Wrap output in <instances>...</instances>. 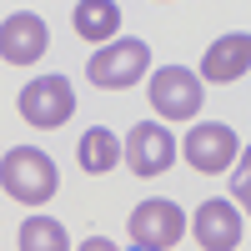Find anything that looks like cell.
<instances>
[{"mask_svg": "<svg viewBox=\"0 0 251 251\" xmlns=\"http://www.w3.org/2000/svg\"><path fill=\"white\" fill-rule=\"evenodd\" d=\"M60 186V171L46 151H35V146H15V151L0 156V191L20 206H46Z\"/></svg>", "mask_w": 251, "mask_h": 251, "instance_id": "1", "label": "cell"}, {"mask_svg": "<svg viewBox=\"0 0 251 251\" xmlns=\"http://www.w3.org/2000/svg\"><path fill=\"white\" fill-rule=\"evenodd\" d=\"M146 66H151V46L136 40V35H126V40H106V46L86 60V75L100 91H131L146 75Z\"/></svg>", "mask_w": 251, "mask_h": 251, "instance_id": "2", "label": "cell"}, {"mask_svg": "<svg viewBox=\"0 0 251 251\" xmlns=\"http://www.w3.org/2000/svg\"><path fill=\"white\" fill-rule=\"evenodd\" d=\"M20 116H25V126H35V131H60L71 116H75V91L66 75H35L30 86H20Z\"/></svg>", "mask_w": 251, "mask_h": 251, "instance_id": "3", "label": "cell"}, {"mask_svg": "<svg viewBox=\"0 0 251 251\" xmlns=\"http://www.w3.org/2000/svg\"><path fill=\"white\" fill-rule=\"evenodd\" d=\"M151 111L161 121H191L201 111V100H206V86H201V75H191L186 66H161L151 71Z\"/></svg>", "mask_w": 251, "mask_h": 251, "instance_id": "4", "label": "cell"}, {"mask_svg": "<svg viewBox=\"0 0 251 251\" xmlns=\"http://www.w3.org/2000/svg\"><path fill=\"white\" fill-rule=\"evenodd\" d=\"M126 231H131V241L146 246V251H171L186 236V211L176 201H166V196H151V201H141L131 211Z\"/></svg>", "mask_w": 251, "mask_h": 251, "instance_id": "5", "label": "cell"}, {"mask_svg": "<svg viewBox=\"0 0 251 251\" xmlns=\"http://www.w3.org/2000/svg\"><path fill=\"white\" fill-rule=\"evenodd\" d=\"M121 161L131 166L136 176H161V171H171V161H176V136L166 131V126H156V121H141V126H131V136L121 141Z\"/></svg>", "mask_w": 251, "mask_h": 251, "instance_id": "6", "label": "cell"}, {"mask_svg": "<svg viewBox=\"0 0 251 251\" xmlns=\"http://www.w3.org/2000/svg\"><path fill=\"white\" fill-rule=\"evenodd\" d=\"M191 236L201 251H236L241 236H246V221H241V206L236 201H201L196 206V216H191Z\"/></svg>", "mask_w": 251, "mask_h": 251, "instance_id": "7", "label": "cell"}, {"mask_svg": "<svg viewBox=\"0 0 251 251\" xmlns=\"http://www.w3.org/2000/svg\"><path fill=\"white\" fill-rule=\"evenodd\" d=\"M181 151H186V161H191L196 171L216 176V171H231V161L241 156V136L231 126H221V121H206V126H191V131H186Z\"/></svg>", "mask_w": 251, "mask_h": 251, "instance_id": "8", "label": "cell"}, {"mask_svg": "<svg viewBox=\"0 0 251 251\" xmlns=\"http://www.w3.org/2000/svg\"><path fill=\"white\" fill-rule=\"evenodd\" d=\"M46 50H50V30L40 15L15 10V15L0 20V60L5 66H35Z\"/></svg>", "mask_w": 251, "mask_h": 251, "instance_id": "9", "label": "cell"}, {"mask_svg": "<svg viewBox=\"0 0 251 251\" xmlns=\"http://www.w3.org/2000/svg\"><path fill=\"white\" fill-rule=\"evenodd\" d=\"M251 71V35L236 30V35H221L216 46H206L201 55V80H216V86H231Z\"/></svg>", "mask_w": 251, "mask_h": 251, "instance_id": "10", "label": "cell"}, {"mask_svg": "<svg viewBox=\"0 0 251 251\" xmlns=\"http://www.w3.org/2000/svg\"><path fill=\"white\" fill-rule=\"evenodd\" d=\"M71 25L80 40H91V46H106V40L121 30V5L116 0H80L71 10Z\"/></svg>", "mask_w": 251, "mask_h": 251, "instance_id": "11", "label": "cell"}, {"mask_svg": "<svg viewBox=\"0 0 251 251\" xmlns=\"http://www.w3.org/2000/svg\"><path fill=\"white\" fill-rule=\"evenodd\" d=\"M75 156H80V171H91V176H106L111 166L121 161V141H116V131H111V126H91V131L80 136Z\"/></svg>", "mask_w": 251, "mask_h": 251, "instance_id": "12", "label": "cell"}, {"mask_svg": "<svg viewBox=\"0 0 251 251\" xmlns=\"http://www.w3.org/2000/svg\"><path fill=\"white\" fill-rule=\"evenodd\" d=\"M20 251H71L66 226L55 216H25V226H20Z\"/></svg>", "mask_w": 251, "mask_h": 251, "instance_id": "13", "label": "cell"}, {"mask_svg": "<svg viewBox=\"0 0 251 251\" xmlns=\"http://www.w3.org/2000/svg\"><path fill=\"white\" fill-rule=\"evenodd\" d=\"M75 251H116V241H106V236H86Z\"/></svg>", "mask_w": 251, "mask_h": 251, "instance_id": "14", "label": "cell"}, {"mask_svg": "<svg viewBox=\"0 0 251 251\" xmlns=\"http://www.w3.org/2000/svg\"><path fill=\"white\" fill-rule=\"evenodd\" d=\"M131 251H146V246H131Z\"/></svg>", "mask_w": 251, "mask_h": 251, "instance_id": "15", "label": "cell"}]
</instances>
